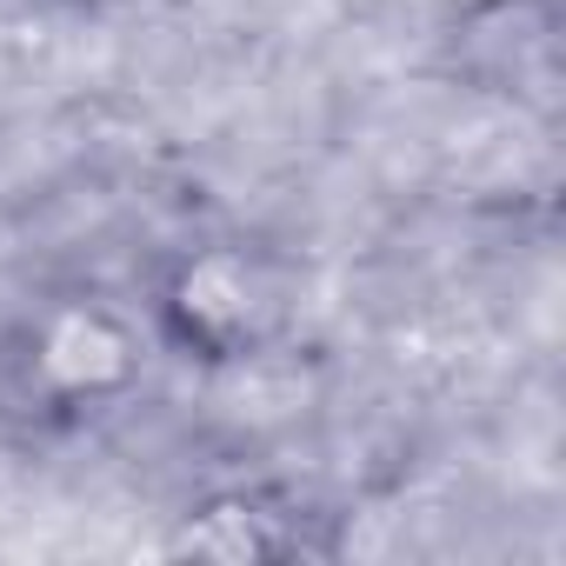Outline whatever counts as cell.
Instances as JSON below:
<instances>
[{
  "instance_id": "3",
  "label": "cell",
  "mask_w": 566,
  "mask_h": 566,
  "mask_svg": "<svg viewBox=\"0 0 566 566\" xmlns=\"http://www.w3.org/2000/svg\"><path fill=\"white\" fill-rule=\"evenodd\" d=\"M160 553L213 559V566H273V559L321 553V539L301 500L273 493V486H220L174 513V533L160 539Z\"/></svg>"
},
{
  "instance_id": "2",
  "label": "cell",
  "mask_w": 566,
  "mask_h": 566,
  "mask_svg": "<svg viewBox=\"0 0 566 566\" xmlns=\"http://www.w3.org/2000/svg\"><path fill=\"white\" fill-rule=\"evenodd\" d=\"M154 367H160V347L147 334L140 301H120L107 287L41 294L0 347V387H8L14 413L54 433L120 413Z\"/></svg>"
},
{
  "instance_id": "1",
  "label": "cell",
  "mask_w": 566,
  "mask_h": 566,
  "mask_svg": "<svg viewBox=\"0 0 566 566\" xmlns=\"http://www.w3.org/2000/svg\"><path fill=\"white\" fill-rule=\"evenodd\" d=\"M140 314H147L160 360L200 380H233V374L280 360L301 340L307 273L266 233L207 227V233L174 240L154 260L140 287Z\"/></svg>"
}]
</instances>
